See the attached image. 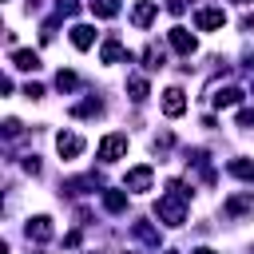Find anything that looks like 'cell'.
Returning a JSON list of instances; mask_svg holds the SVG:
<instances>
[{
    "instance_id": "cell-14",
    "label": "cell",
    "mask_w": 254,
    "mask_h": 254,
    "mask_svg": "<svg viewBox=\"0 0 254 254\" xmlns=\"http://www.w3.org/2000/svg\"><path fill=\"white\" fill-rule=\"evenodd\" d=\"M123 56H127V52H123V44H119V40H107V44L99 48V60H103V64H119Z\"/></svg>"
},
{
    "instance_id": "cell-31",
    "label": "cell",
    "mask_w": 254,
    "mask_h": 254,
    "mask_svg": "<svg viewBox=\"0 0 254 254\" xmlns=\"http://www.w3.org/2000/svg\"><path fill=\"white\" fill-rule=\"evenodd\" d=\"M238 4H246V0H238Z\"/></svg>"
},
{
    "instance_id": "cell-2",
    "label": "cell",
    "mask_w": 254,
    "mask_h": 254,
    "mask_svg": "<svg viewBox=\"0 0 254 254\" xmlns=\"http://www.w3.org/2000/svg\"><path fill=\"white\" fill-rule=\"evenodd\" d=\"M95 155H99L103 163H115L119 155H127V135H119V131H115V135H103V139H99V151H95Z\"/></svg>"
},
{
    "instance_id": "cell-12",
    "label": "cell",
    "mask_w": 254,
    "mask_h": 254,
    "mask_svg": "<svg viewBox=\"0 0 254 254\" xmlns=\"http://www.w3.org/2000/svg\"><path fill=\"white\" fill-rule=\"evenodd\" d=\"M71 44H75L79 52H87V48L95 44V28H87V24H75V28H71Z\"/></svg>"
},
{
    "instance_id": "cell-18",
    "label": "cell",
    "mask_w": 254,
    "mask_h": 254,
    "mask_svg": "<svg viewBox=\"0 0 254 254\" xmlns=\"http://www.w3.org/2000/svg\"><path fill=\"white\" fill-rule=\"evenodd\" d=\"M127 91H131L135 103H143V99H147V79H143V75H131V79H127Z\"/></svg>"
},
{
    "instance_id": "cell-22",
    "label": "cell",
    "mask_w": 254,
    "mask_h": 254,
    "mask_svg": "<svg viewBox=\"0 0 254 254\" xmlns=\"http://www.w3.org/2000/svg\"><path fill=\"white\" fill-rule=\"evenodd\" d=\"M143 60H147V67H163V48H155V44H151V48L143 52Z\"/></svg>"
},
{
    "instance_id": "cell-5",
    "label": "cell",
    "mask_w": 254,
    "mask_h": 254,
    "mask_svg": "<svg viewBox=\"0 0 254 254\" xmlns=\"http://www.w3.org/2000/svg\"><path fill=\"white\" fill-rule=\"evenodd\" d=\"M167 40H171V48H175L179 56H190V52L198 48V44H194V36H190L187 28H171V32H167Z\"/></svg>"
},
{
    "instance_id": "cell-6",
    "label": "cell",
    "mask_w": 254,
    "mask_h": 254,
    "mask_svg": "<svg viewBox=\"0 0 254 254\" xmlns=\"http://www.w3.org/2000/svg\"><path fill=\"white\" fill-rule=\"evenodd\" d=\"M163 111H167L171 119L187 111V95H183V87H167V91H163Z\"/></svg>"
},
{
    "instance_id": "cell-26",
    "label": "cell",
    "mask_w": 254,
    "mask_h": 254,
    "mask_svg": "<svg viewBox=\"0 0 254 254\" xmlns=\"http://www.w3.org/2000/svg\"><path fill=\"white\" fill-rule=\"evenodd\" d=\"M24 95H28V99H40V95H44V87H40V83H28V87H24Z\"/></svg>"
},
{
    "instance_id": "cell-4",
    "label": "cell",
    "mask_w": 254,
    "mask_h": 254,
    "mask_svg": "<svg viewBox=\"0 0 254 254\" xmlns=\"http://www.w3.org/2000/svg\"><path fill=\"white\" fill-rule=\"evenodd\" d=\"M194 24H198L202 32H214V28L226 24V12H222V8H198V12H194Z\"/></svg>"
},
{
    "instance_id": "cell-9",
    "label": "cell",
    "mask_w": 254,
    "mask_h": 254,
    "mask_svg": "<svg viewBox=\"0 0 254 254\" xmlns=\"http://www.w3.org/2000/svg\"><path fill=\"white\" fill-rule=\"evenodd\" d=\"M155 12H159V4L143 0V4H135V8H131V24H135V28H147V24L155 20Z\"/></svg>"
},
{
    "instance_id": "cell-30",
    "label": "cell",
    "mask_w": 254,
    "mask_h": 254,
    "mask_svg": "<svg viewBox=\"0 0 254 254\" xmlns=\"http://www.w3.org/2000/svg\"><path fill=\"white\" fill-rule=\"evenodd\" d=\"M250 67H254V56H250Z\"/></svg>"
},
{
    "instance_id": "cell-27",
    "label": "cell",
    "mask_w": 254,
    "mask_h": 254,
    "mask_svg": "<svg viewBox=\"0 0 254 254\" xmlns=\"http://www.w3.org/2000/svg\"><path fill=\"white\" fill-rule=\"evenodd\" d=\"M75 12V0H60V16H71Z\"/></svg>"
},
{
    "instance_id": "cell-7",
    "label": "cell",
    "mask_w": 254,
    "mask_h": 254,
    "mask_svg": "<svg viewBox=\"0 0 254 254\" xmlns=\"http://www.w3.org/2000/svg\"><path fill=\"white\" fill-rule=\"evenodd\" d=\"M56 151H60L64 159H75V155H83V139H79L75 131H64V135L56 139Z\"/></svg>"
},
{
    "instance_id": "cell-13",
    "label": "cell",
    "mask_w": 254,
    "mask_h": 254,
    "mask_svg": "<svg viewBox=\"0 0 254 254\" xmlns=\"http://www.w3.org/2000/svg\"><path fill=\"white\" fill-rule=\"evenodd\" d=\"M226 171H230L234 179H246V183H254V163H250V159H230V163H226Z\"/></svg>"
},
{
    "instance_id": "cell-10",
    "label": "cell",
    "mask_w": 254,
    "mask_h": 254,
    "mask_svg": "<svg viewBox=\"0 0 254 254\" xmlns=\"http://www.w3.org/2000/svg\"><path fill=\"white\" fill-rule=\"evenodd\" d=\"M12 67H20V71H36V67H40V56L28 52V48H16V52H12Z\"/></svg>"
},
{
    "instance_id": "cell-11",
    "label": "cell",
    "mask_w": 254,
    "mask_h": 254,
    "mask_svg": "<svg viewBox=\"0 0 254 254\" xmlns=\"http://www.w3.org/2000/svg\"><path fill=\"white\" fill-rule=\"evenodd\" d=\"M226 214H254V194H230Z\"/></svg>"
},
{
    "instance_id": "cell-28",
    "label": "cell",
    "mask_w": 254,
    "mask_h": 254,
    "mask_svg": "<svg viewBox=\"0 0 254 254\" xmlns=\"http://www.w3.org/2000/svg\"><path fill=\"white\" fill-rule=\"evenodd\" d=\"M242 32H254V16H242Z\"/></svg>"
},
{
    "instance_id": "cell-24",
    "label": "cell",
    "mask_w": 254,
    "mask_h": 254,
    "mask_svg": "<svg viewBox=\"0 0 254 254\" xmlns=\"http://www.w3.org/2000/svg\"><path fill=\"white\" fill-rule=\"evenodd\" d=\"M4 135L16 139V135H20V119H4Z\"/></svg>"
},
{
    "instance_id": "cell-23",
    "label": "cell",
    "mask_w": 254,
    "mask_h": 254,
    "mask_svg": "<svg viewBox=\"0 0 254 254\" xmlns=\"http://www.w3.org/2000/svg\"><path fill=\"white\" fill-rule=\"evenodd\" d=\"M238 127H254V107H242L238 111Z\"/></svg>"
},
{
    "instance_id": "cell-1",
    "label": "cell",
    "mask_w": 254,
    "mask_h": 254,
    "mask_svg": "<svg viewBox=\"0 0 254 254\" xmlns=\"http://www.w3.org/2000/svg\"><path fill=\"white\" fill-rule=\"evenodd\" d=\"M155 214H159V222H167V226H183V222H187V190H183V183H171V187H167V194L159 198Z\"/></svg>"
},
{
    "instance_id": "cell-16",
    "label": "cell",
    "mask_w": 254,
    "mask_h": 254,
    "mask_svg": "<svg viewBox=\"0 0 254 254\" xmlns=\"http://www.w3.org/2000/svg\"><path fill=\"white\" fill-rule=\"evenodd\" d=\"M103 206H107L111 214H119V210L127 206V194H123V190H103Z\"/></svg>"
},
{
    "instance_id": "cell-19",
    "label": "cell",
    "mask_w": 254,
    "mask_h": 254,
    "mask_svg": "<svg viewBox=\"0 0 254 254\" xmlns=\"http://www.w3.org/2000/svg\"><path fill=\"white\" fill-rule=\"evenodd\" d=\"M131 230H135V238H143V242H151V246L159 242V230H155V226H147V222H135Z\"/></svg>"
},
{
    "instance_id": "cell-8",
    "label": "cell",
    "mask_w": 254,
    "mask_h": 254,
    "mask_svg": "<svg viewBox=\"0 0 254 254\" xmlns=\"http://www.w3.org/2000/svg\"><path fill=\"white\" fill-rule=\"evenodd\" d=\"M56 230H52V218L48 214H36V218H28V238H36V242H48Z\"/></svg>"
},
{
    "instance_id": "cell-21",
    "label": "cell",
    "mask_w": 254,
    "mask_h": 254,
    "mask_svg": "<svg viewBox=\"0 0 254 254\" xmlns=\"http://www.w3.org/2000/svg\"><path fill=\"white\" fill-rule=\"evenodd\" d=\"M99 111H103V103H99V99H83L71 115H79V119H83V115H99Z\"/></svg>"
},
{
    "instance_id": "cell-17",
    "label": "cell",
    "mask_w": 254,
    "mask_h": 254,
    "mask_svg": "<svg viewBox=\"0 0 254 254\" xmlns=\"http://www.w3.org/2000/svg\"><path fill=\"white\" fill-rule=\"evenodd\" d=\"M91 12L103 16V20H111V16H119V0H91Z\"/></svg>"
},
{
    "instance_id": "cell-29",
    "label": "cell",
    "mask_w": 254,
    "mask_h": 254,
    "mask_svg": "<svg viewBox=\"0 0 254 254\" xmlns=\"http://www.w3.org/2000/svg\"><path fill=\"white\" fill-rule=\"evenodd\" d=\"M194 254H214V250H210V246H198V250H194Z\"/></svg>"
},
{
    "instance_id": "cell-3",
    "label": "cell",
    "mask_w": 254,
    "mask_h": 254,
    "mask_svg": "<svg viewBox=\"0 0 254 254\" xmlns=\"http://www.w3.org/2000/svg\"><path fill=\"white\" fill-rule=\"evenodd\" d=\"M151 183H155V171H151V167H131V171H127V179H123V187H127V190H135V194L151 190Z\"/></svg>"
},
{
    "instance_id": "cell-15",
    "label": "cell",
    "mask_w": 254,
    "mask_h": 254,
    "mask_svg": "<svg viewBox=\"0 0 254 254\" xmlns=\"http://www.w3.org/2000/svg\"><path fill=\"white\" fill-rule=\"evenodd\" d=\"M238 99H242L238 87H218V91H214V107H234Z\"/></svg>"
},
{
    "instance_id": "cell-25",
    "label": "cell",
    "mask_w": 254,
    "mask_h": 254,
    "mask_svg": "<svg viewBox=\"0 0 254 254\" xmlns=\"http://www.w3.org/2000/svg\"><path fill=\"white\" fill-rule=\"evenodd\" d=\"M24 171H28V175H40V159L28 155V159H24Z\"/></svg>"
},
{
    "instance_id": "cell-20",
    "label": "cell",
    "mask_w": 254,
    "mask_h": 254,
    "mask_svg": "<svg viewBox=\"0 0 254 254\" xmlns=\"http://www.w3.org/2000/svg\"><path fill=\"white\" fill-rule=\"evenodd\" d=\"M56 87H60V91H75V87H79L75 71H60V75H56Z\"/></svg>"
}]
</instances>
